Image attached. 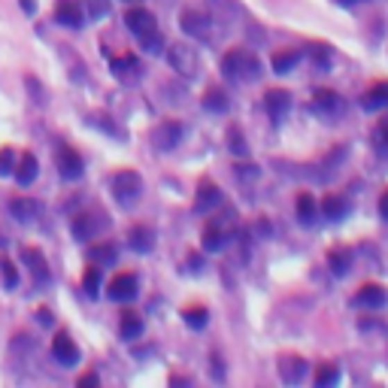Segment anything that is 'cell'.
I'll use <instances>...</instances> for the list:
<instances>
[{
  "label": "cell",
  "instance_id": "cell-1",
  "mask_svg": "<svg viewBox=\"0 0 388 388\" xmlns=\"http://www.w3.org/2000/svg\"><path fill=\"white\" fill-rule=\"evenodd\" d=\"M125 24H128L130 34L140 40V46H143L146 52H161V49H164V37H161V31H158V22H155V15L149 12V10H143L140 3L128 6Z\"/></svg>",
  "mask_w": 388,
  "mask_h": 388
},
{
  "label": "cell",
  "instance_id": "cell-2",
  "mask_svg": "<svg viewBox=\"0 0 388 388\" xmlns=\"http://www.w3.org/2000/svg\"><path fill=\"white\" fill-rule=\"evenodd\" d=\"M221 73L234 82H252L261 76V64L258 58L246 49H230V52L221 58Z\"/></svg>",
  "mask_w": 388,
  "mask_h": 388
},
{
  "label": "cell",
  "instance_id": "cell-3",
  "mask_svg": "<svg viewBox=\"0 0 388 388\" xmlns=\"http://www.w3.org/2000/svg\"><path fill=\"white\" fill-rule=\"evenodd\" d=\"M234 228H237V212H234V210H225L221 216L210 219V225L203 228V249H206V252L225 249V243L230 240Z\"/></svg>",
  "mask_w": 388,
  "mask_h": 388
},
{
  "label": "cell",
  "instance_id": "cell-4",
  "mask_svg": "<svg viewBox=\"0 0 388 388\" xmlns=\"http://www.w3.org/2000/svg\"><path fill=\"white\" fill-rule=\"evenodd\" d=\"M140 194H143V176L137 170H119L112 176V197L119 206L130 210L140 201Z\"/></svg>",
  "mask_w": 388,
  "mask_h": 388
},
{
  "label": "cell",
  "instance_id": "cell-5",
  "mask_svg": "<svg viewBox=\"0 0 388 388\" xmlns=\"http://www.w3.org/2000/svg\"><path fill=\"white\" fill-rule=\"evenodd\" d=\"M167 61H170V67L176 70V73H183L185 79H194L197 76V52L192 46H185V43H176V46H170L167 49Z\"/></svg>",
  "mask_w": 388,
  "mask_h": 388
},
{
  "label": "cell",
  "instance_id": "cell-6",
  "mask_svg": "<svg viewBox=\"0 0 388 388\" xmlns=\"http://www.w3.org/2000/svg\"><path fill=\"white\" fill-rule=\"evenodd\" d=\"M55 167H58V173H61L64 179H70L73 183V179H79L82 173H85V161H82V155L73 146H58Z\"/></svg>",
  "mask_w": 388,
  "mask_h": 388
},
{
  "label": "cell",
  "instance_id": "cell-7",
  "mask_svg": "<svg viewBox=\"0 0 388 388\" xmlns=\"http://www.w3.org/2000/svg\"><path fill=\"white\" fill-rule=\"evenodd\" d=\"M183 137H185V128H183V121H176V119H167V121H161L158 128H155V149H161V152H173L179 143H183Z\"/></svg>",
  "mask_w": 388,
  "mask_h": 388
},
{
  "label": "cell",
  "instance_id": "cell-8",
  "mask_svg": "<svg viewBox=\"0 0 388 388\" xmlns=\"http://www.w3.org/2000/svg\"><path fill=\"white\" fill-rule=\"evenodd\" d=\"M179 24H183V31L194 40H210L212 37V22H210V15L201 12V10H185L183 15H179Z\"/></svg>",
  "mask_w": 388,
  "mask_h": 388
},
{
  "label": "cell",
  "instance_id": "cell-9",
  "mask_svg": "<svg viewBox=\"0 0 388 388\" xmlns=\"http://www.w3.org/2000/svg\"><path fill=\"white\" fill-rule=\"evenodd\" d=\"M137 276L134 273H119V276H112L110 279V288H106V294H110V301H119V303H125V301H134L137 297Z\"/></svg>",
  "mask_w": 388,
  "mask_h": 388
},
{
  "label": "cell",
  "instance_id": "cell-10",
  "mask_svg": "<svg viewBox=\"0 0 388 388\" xmlns=\"http://www.w3.org/2000/svg\"><path fill=\"white\" fill-rule=\"evenodd\" d=\"M221 203V188L210 179L197 183V197H194V212H212Z\"/></svg>",
  "mask_w": 388,
  "mask_h": 388
},
{
  "label": "cell",
  "instance_id": "cell-11",
  "mask_svg": "<svg viewBox=\"0 0 388 388\" xmlns=\"http://www.w3.org/2000/svg\"><path fill=\"white\" fill-rule=\"evenodd\" d=\"M303 376H307V361L303 358H297V355H282V358H279V379H282L285 385L303 382Z\"/></svg>",
  "mask_w": 388,
  "mask_h": 388
},
{
  "label": "cell",
  "instance_id": "cell-12",
  "mask_svg": "<svg viewBox=\"0 0 388 388\" xmlns=\"http://www.w3.org/2000/svg\"><path fill=\"white\" fill-rule=\"evenodd\" d=\"M312 110L319 115H328V119H334V115L343 112V97L337 92H328V88H319L316 97H312Z\"/></svg>",
  "mask_w": 388,
  "mask_h": 388
},
{
  "label": "cell",
  "instance_id": "cell-13",
  "mask_svg": "<svg viewBox=\"0 0 388 388\" xmlns=\"http://www.w3.org/2000/svg\"><path fill=\"white\" fill-rule=\"evenodd\" d=\"M55 19L61 22L64 28H82L85 12H82L79 0H58V3H55Z\"/></svg>",
  "mask_w": 388,
  "mask_h": 388
},
{
  "label": "cell",
  "instance_id": "cell-14",
  "mask_svg": "<svg viewBox=\"0 0 388 388\" xmlns=\"http://www.w3.org/2000/svg\"><path fill=\"white\" fill-rule=\"evenodd\" d=\"M385 301H388L385 288L373 285V282L361 285L358 294H355V307H364V310H379V307H385Z\"/></svg>",
  "mask_w": 388,
  "mask_h": 388
},
{
  "label": "cell",
  "instance_id": "cell-15",
  "mask_svg": "<svg viewBox=\"0 0 388 388\" xmlns=\"http://www.w3.org/2000/svg\"><path fill=\"white\" fill-rule=\"evenodd\" d=\"M52 355L61 361V367L79 364V349H76V343H73L67 334H58L55 340H52Z\"/></svg>",
  "mask_w": 388,
  "mask_h": 388
},
{
  "label": "cell",
  "instance_id": "cell-16",
  "mask_svg": "<svg viewBox=\"0 0 388 388\" xmlns=\"http://www.w3.org/2000/svg\"><path fill=\"white\" fill-rule=\"evenodd\" d=\"M264 106H267V115L273 121H282L288 110H292V94L282 92V88H276V92H267V97H264Z\"/></svg>",
  "mask_w": 388,
  "mask_h": 388
},
{
  "label": "cell",
  "instance_id": "cell-17",
  "mask_svg": "<svg viewBox=\"0 0 388 388\" xmlns=\"http://www.w3.org/2000/svg\"><path fill=\"white\" fill-rule=\"evenodd\" d=\"M10 212L22 221V225H28V221H34L40 212H43V206H40V201H34V197H12Z\"/></svg>",
  "mask_w": 388,
  "mask_h": 388
},
{
  "label": "cell",
  "instance_id": "cell-18",
  "mask_svg": "<svg viewBox=\"0 0 388 388\" xmlns=\"http://www.w3.org/2000/svg\"><path fill=\"white\" fill-rule=\"evenodd\" d=\"M361 106L367 112H379V110H388V82H376L370 85L364 94H361Z\"/></svg>",
  "mask_w": 388,
  "mask_h": 388
},
{
  "label": "cell",
  "instance_id": "cell-19",
  "mask_svg": "<svg viewBox=\"0 0 388 388\" xmlns=\"http://www.w3.org/2000/svg\"><path fill=\"white\" fill-rule=\"evenodd\" d=\"M37 173H40V164H37V155H31V152H24L19 161H15V170H12V176H15V183L28 188L31 183L37 179Z\"/></svg>",
  "mask_w": 388,
  "mask_h": 388
},
{
  "label": "cell",
  "instance_id": "cell-20",
  "mask_svg": "<svg viewBox=\"0 0 388 388\" xmlns=\"http://www.w3.org/2000/svg\"><path fill=\"white\" fill-rule=\"evenodd\" d=\"M128 243H130V249L134 252H152V246H155V230L149 228V225H134L128 230Z\"/></svg>",
  "mask_w": 388,
  "mask_h": 388
},
{
  "label": "cell",
  "instance_id": "cell-21",
  "mask_svg": "<svg viewBox=\"0 0 388 388\" xmlns=\"http://www.w3.org/2000/svg\"><path fill=\"white\" fill-rule=\"evenodd\" d=\"M22 261L31 267V273H34V279L40 285L49 282V264H46V258H43V252L40 249H22Z\"/></svg>",
  "mask_w": 388,
  "mask_h": 388
},
{
  "label": "cell",
  "instance_id": "cell-22",
  "mask_svg": "<svg viewBox=\"0 0 388 388\" xmlns=\"http://www.w3.org/2000/svg\"><path fill=\"white\" fill-rule=\"evenodd\" d=\"M297 219H301V225H316V216H319V206H316V197H312L310 192L297 194Z\"/></svg>",
  "mask_w": 388,
  "mask_h": 388
},
{
  "label": "cell",
  "instance_id": "cell-23",
  "mask_svg": "<svg viewBox=\"0 0 388 388\" xmlns=\"http://www.w3.org/2000/svg\"><path fill=\"white\" fill-rule=\"evenodd\" d=\"M119 334L125 337V340H137V337L143 334V319H140L134 310H125L121 312V321H119Z\"/></svg>",
  "mask_w": 388,
  "mask_h": 388
},
{
  "label": "cell",
  "instance_id": "cell-24",
  "mask_svg": "<svg viewBox=\"0 0 388 388\" xmlns=\"http://www.w3.org/2000/svg\"><path fill=\"white\" fill-rule=\"evenodd\" d=\"M112 70H115V76L119 79H137L140 76V61L134 55H119V58H112Z\"/></svg>",
  "mask_w": 388,
  "mask_h": 388
},
{
  "label": "cell",
  "instance_id": "cell-25",
  "mask_svg": "<svg viewBox=\"0 0 388 388\" xmlns=\"http://www.w3.org/2000/svg\"><path fill=\"white\" fill-rule=\"evenodd\" d=\"M346 210H349V203H346V197H340V194H328L325 201H321V212L331 221H340L346 216Z\"/></svg>",
  "mask_w": 388,
  "mask_h": 388
},
{
  "label": "cell",
  "instance_id": "cell-26",
  "mask_svg": "<svg viewBox=\"0 0 388 388\" xmlns=\"http://www.w3.org/2000/svg\"><path fill=\"white\" fill-rule=\"evenodd\" d=\"M328 267H331L334 276H346L352 267V252L349 249H334L331 255H328Z\"/></svg>",
  "mask_w": 388,
  "mask_h": 388
},
{
  "label": "cell",
  "instance_id": "cell-27",
  "mask_svg": "<svg viewBox=\"0 0 388 388\" xmlns=\"http://www.w3.org/2000/svg\"><path fill=\"white\" fill-rule=\"evenodd\" d=\"M88 258H92V264H115V258H119V252H115L112 243H94L92 249H88Z\"/></svg>",
  "mask_w": 388,
  "mask_h": 388
},
{
  "label": "cell",
  "instance_id": "cell-28",
  "mask_svg": "<svg viewBox=\"0 0 388 388\" xmlns=\"http://www.w3.org/2000/svg\"><path fill=\"white\" fill-rule=\"evenodd\" d=\"M94 230H97L94 216H85V212H82V216L73 219V237H76V240H92Z\"/></svg>",
  "mask_w": 388,
  "mask_h": 388
},
{
  "label": "cell",
  "instance_id": "cell-29",
  "mask_svg": "<svg viewBox=\"0 0 388 388\" xmlns=\"http://www.w3.org/2000/svg\"><path fill=\"white\" fill-rule=\"evenodd\" d=\"M203 110H210V112H225V110H228V94L221 92V88H210V92L203 94Z\"/></svg>",
  "mask_w": 388,
  "mask_h": 388
},
{
  "label": "cell",
  "instance_id": "cell-30",
  "mask_svg": "<svg viewBox=\"0 0 388 388\" xmlns=\"http://www.w3.org/2000/svg\"><path fill=\"white\" fill-rule=\"evenodd\" d=\"M82 288H85L88 297H97V294H101V267H97V264L85 267V276H82Z\"/></svg>",
  "mask_w": 388,
  "mask_h": 388
},
{
  "label": "cell",
  "instance_id": "cell-31",
  "mask_svg": "<svg viewBox=\"0 0 388 388\" xmlns=\"http://www.w3.org/2000/svg\"><path fill=\"white\" fill-rule=\"evenodd\" d=\"M183 319L192 331H201V328H206V321H210V312H206V307H188L183 312Z\"/></svg>",
  "mask_w": 388,
  "mask_h": 388
},
{
  "label": "cell",
  "instance_id": "cell-32",
  "mask_svg": "<svg viewBox=\"0 0 388 388\" xmlns=\"http://www.w3.org/2000/svg\"><path fill=\"white\" fill-rule=\"evenodd\" d=\"M297 61H301V52H297V49H288V52H276V55H273V70H276V73H288Z\"/></svg>",
  "mask_w": 388,
  "mask_h": 388
},
{
  "label": "cell",
  "instance_id": "cell-33",
  "mask_svg": "<svg viewBox=\"0 0 388 388\" xmlns=\"http://www.w3.org/2000/svg\"><path fill=\"white\" fill-rule=\"evenodd\" d=\"M373 146H376V152L382 155V158H388V115L379 121L376 130H373Z\"/></svg>",
  "mask_w": 388,
  "mask_h": 388
},
{
  "label": "cell",
  "instance_id": "cell-34",
  "mask_svg": "<svg viewBox=\"0 0 388 388\" xmlns=\"http://www.w3.org/2000/svg\"><path fill=\"white\" fill-rule=\"evenodd\" d=\"M228 143H230V152L237 155V158H246L249 155V146H246V140H243V134H240V128H230L228 130Z\"/></svg>",
  "mask_w": 388,
  "mask_h": 388
},
{
  "label": "cell",
  "instance_id": "cell-35",
  "mask_svg": "<svg viewBox=\"0 0 388 388\" xmlns=\"http://www.w3.org/2000/svg\"><path fill=\"white\" fill-rule=\"evenodd\" d=\"M337 379H340V370H337L334 364H321L319 373H316V385L328 388V385H337Z\"/></svg>",
  "mask_w": 388,
  "mask_h": 388
},
{
  "label": "cell",
  "instance_id": "cell-36",
  "mask_svg": "<svg viewBox=\"0 0 388 388\" xmlns=\"http://www.w3.org/2000/svg\"><path fill=\"white\" fill-rule=\"evenodd\" d=\"M0 273H3V285H6V288H15V285H19V270L12 267L10 258H0Z\"/></svg>",
  "mask_w": 388,
  "mask_h": 388
},
{
  "label": "cell",
  "instance_id": "cell-37",
  "mask_svg": "<svg viewBox=\"0 0 388 388\" xmlns=\"http://www.w3.org/2000/svg\"><path fill=\"white\" fill-rule=\"evenodd\" d=\"M15 170V155L12 149H0V176H10Z\"/></svg>",
  "mask_w": 388,
  "mask_h": 388
},
{
  "label": "cell",
  "instance_id": "cell-38",
  "mask_svg": "<svg viewBox=\"0 0 388 388\" xmlns=\"http://www.w3.org/2000/svg\"><path fill=\"white\" fill-rule=\"evenodd\" d=\"M110 12V0H88V15L92 19H103Z\"/></svg>",
  "mask_w": 388,
  "mask_h": 388
},
{
  "label": "cell",
  "instance_id": "cell-39",
  "mask_svg": "<svg viewBox=\"0 0 388 388\" xmlns=\"http://www.w3.org/2000/svg\"><path fill=\"white\" fill-rule=\"evenodd\" d=\"M310 55H312V61H316L319 67H328V64H331V52H328L325 46H312Z\"/></svg>",
  "mask_w": 388,
  "mask_h": 388
},
{
  "label": "cell",
  "instance_id": "cell-40",
  "mask_svg": "<svg viewBox=\"0 0 388 388\" xmlns=\"http://www.w3.org/2000/svg\"><path fill=\"white\" fill-rule=\"evenodd\" d=\"M237 170H240V176L243 179H258V167H249V164H240V167H237Z\"/></svg>",
  "mask_w": 388,
  "mask_h": 388
},
{
  "label": "cell",
  "instance_id": "cell-41",
  "mask_svg": "<svg viewBox=\"0 0 388 388\" xmlns=\"http://www.w3.org/2000/svg\"><path fill=\"white\" fill-rule=\"evenodd\" d=\"M212 364H216V367H212V370H216V379L225 376V364H221V355H219V352L212 355Z\"/></svg>",
  "mask_w": 388,
  "mask_h": 388
},
{
  "label": "cell",
  "instance_id": "cell-42",
  "mask_svg": "<svg viewBox=\"0 0 388 388\" xmlns=\"http://www.w3.org/2000/svg\"><path fill=\"white\" fill-rule=\"evenodd\" d=\"M379 212H382V219L388 221V192H385L382 197H379Z\"/></svg>",
  "mask_w": 388,
  "mask_h": 388
},
{
  "label": "cell",
  "instance_id": "cell-43",
  "mask_svg": "<svg viewBox=\"0 0 388 388\" xmlns=\"http://www.w3.org/2000/svg\"><path fill=\"white\" fill-rule=\"evenodd\" d=\"M79 385L85 388V385H97V376L94 373H85V376H79Z\"/></svg>",
  "mask_w": 388,
  "mask_h": 388
},
{
  "label": "cell",
  "instance_id": "cell-44",
  "mask_svg": "<svg viewBox=\"0 0 388 388\" xmlns=\"http://www.w3.org/2000/svg\"><path fill=\"white\" fill-rule=\"evenodd\" d=\"M37 316H40V321H43V325H52V312H49V310H40Z\"/></svg>",
  "mask_w": 388,
  "mask_h": 388
},
{
  "label": "cell",
  "instance_id": "cell-45",
  "mask_svg": "<svg viewBox=\"0 0 388 388\" xmlns=\"http://www.w3.org/2000/svg\"><path fill=\"white\" fill-rule=\"evenodd\" d=\"M22 10L24 12H34V0H22Z\"/></svg>",
  "mask_w": 388,
  "mask_h": 388
},
{
  "label": "cell",
  "instance_id": "cell-46",
  "mask_svg": "<svg viewBox=\"0 0 388 388\" xmlns=\"http://www.w3.org/2000/svg\"><path fill=\"white\" fill-rule=\"evenodd\" d=\"M340 3H343V6H349V3H358V0H340Z\"/></svg>",
  "mask_w": 388,
  "mask_h": 388
},
{
  "label": "cell",
  "instance_id": "cell-47",
  "mask_svg": "<svg viewBox=\"0 0 388 388\" xmlns=\"http://www.w3.org/2000/svg\"><path fill=\"white\" fill-rule=\"evenodd\" d=\"M125 3H128V6H134V3H140V0H125Z\"/></svg>",
  "mask_w": 388,
  "mask_h": 388
}]
</instances>
